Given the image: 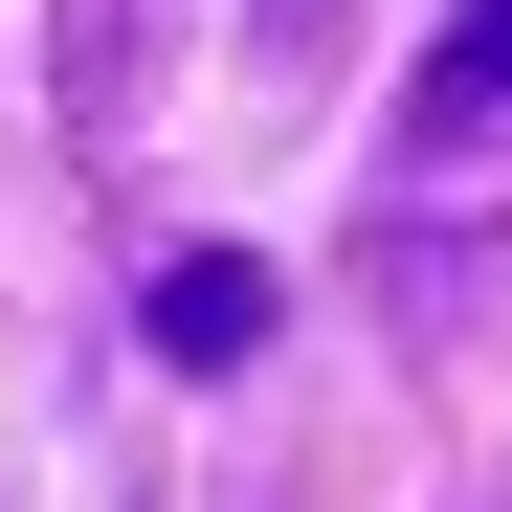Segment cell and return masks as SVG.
<instances>
[{
	"label": "cell",
	"instance_id": "cell-1",
	"mask_svg": "<svg viewBox=\"0 0 512 512\" xmlns=\"http://www.w3.org/2000/svg\"><path fill=\"white\" fill-rule=\"evenodd\" d=\"M268 312H290L268 245H179V268H156V357H179V379H245V357H268Z\"/></svg>",
	"mask_w": 512,
	"mask_h": 512
},
{
	"label": "cell",
	"instance_id": "cell-2",
	"mask_svg": "<svg viewBox=\"0 0 512 512\" xmlns=\"http://www.w3.org/2000/svg\"><path fill=\"white\" fill-rule=\"evenodd\" d=\"M512 112V0H446V45H423V156H468Z\"/></svg>",
	"mask_w": 512,
	"mask_h": 512
}]
</instances>
